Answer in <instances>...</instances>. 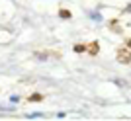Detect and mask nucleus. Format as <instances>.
I'll list each match as a JSON object with an SVG mask.
<instances>
[{
  "label": "nucleus",
  "mask_w": 131,
  "mask_h": 121,
  "mask_svg": "<svg viewBox=\"0 0 131 121\" xmlns=\"http://www.w3.org/2000/svg\"><path fill=\"white\" fill-rule=\"evenodd\" d=\"M117 20H112V22H110V29H112V31H115V33H121V28L119 26H117Z\"/></svg>",
  "instance_id": "5"
},
{
  "label": "nucleus",
  "mask_w": 131,
  "mask_h": 121,
  "mask_svg": "<svg viewBox=\"0 0 131 121\" xmlns=\"http://www.w3.org/2000/svg\"><path fill=\"white\" fill-rule=\"evenodd\" d=\"M86 51H88V55L96 57V55L100 53V43H98V41H92V43H88V45H86Z\"/></svg>",
  "instance_id": "3"
},
{
  "label": "nucleus",
  "mask_w": 131,
  "mask_h": 121,
  "mask_svg": "<svg viewBox=\"0 0 131 121\" xmlns=\"http://www.w3.org/2000/svg\"><path fill=\"white\" fill-rule=\"evenodd\" d=\"M27 102H43V94H31V96H27Z\"/></svg>",
  "instance_id": "4"
},
{
  "label": "nucleus",
  "mask_w": 131,
  "mask_h": 121,
  "mask_svg": "<svg viewBox=\"0 0 131 121\" xmlns=\"http://www.w3.org/2000/svg\"><path fill=\"white\" fill-rule=\"evenodd\" d=\"M86 51V45L80 43V45H74V53H84Z\"/></svg>",
  "instance_id": "7"
},
{
  "label": "nucleus",
  "mask_w": 131,
  "mask_h": 121,
  "mask_svg": "<svg viewBox=\"0 0 131 121\" xmlns=\"http://www.w3.org/2000/svg\"><path fill=\"white\" fill-rule=\"evenodd\" d=\"M125 43H127V45L131 47V37H127V39H125Z\"/></svg>",
  "instance_id": "8"
},
{
  "label": "nucleus",
  "mask_w": 131,
  "mask_h": 121,
  "mask_svg": "<svg viewBox=\"0 0 131 121\" xmlns=\"http://www.w3.org/2000/svg\"><path fill=\"white\" fill-rule=\"evenodd\" d=\"M33 55L37 57V59H47V57H61V51H35Z\"/></svg>",
  "instance_id": "2"
},
{
  "label": "nucleus",
  "mask_w": 131,
  "mask_h": 121,
  "mask_svg": "<svg viewBox=\"0 0 131 121\" xmlns=\"http://www.w3.org/2000/svg\"><path fill=\"white\" fill-rule=\"evenodd\" d=\"M71 12L69 10H65V8H63V10H59V18H63V20H71Z\"/></svg>",
  "instance_id": "6"
},
{
  "label": "nucleus",
  "mask_w": 131,
  "mask_h": 121,
  "mask_svg": "<svg viewBox=\"0 0 131 121\" xmlns=\"http://www.w3.org/2000/svg\"><path fill=\"white\" fill-rule=\"evenodd\" d=\"M115 59H117V63H121V65H129L131 63V51L125 49V47H119V49L115 51Z\"/></svg>",
  "instance_id": "1"
}]
</instances>
